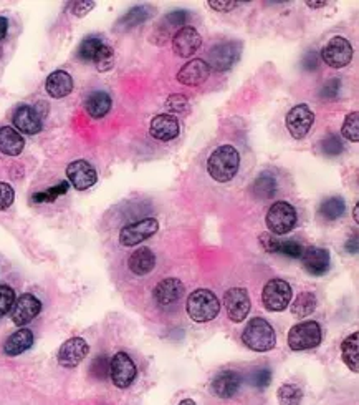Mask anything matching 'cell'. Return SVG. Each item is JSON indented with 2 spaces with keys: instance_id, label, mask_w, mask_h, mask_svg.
Here are the masks:
<instances>
[{
  "instance_id": "obj_1",
  "label": "cell",
  "mask_w": 359,
  "mask_h": 405,
  "mask_svg": "<svg viewBox=\"0 0 359 405\" xmlns=\"http://www.w3.org/2000/svg\"><path fill=\"white\" fill-rule=\"evenodd\" d=\"M240 167V155L237 148L232 145H222L212 151L207 160V171L212 180L217 183H227L234 180Z\"/></svg>"
},
{
  "instance_id": "obj_2",
  "label": "cell",
  "mask_w": 359,
  "mask_h": 405,
  "mask_svg": "<svg viewBox=\"0 0 359 405\" xmlns=\"http://www.w3.org/2000/svg\"><path fill=\"white\" fill-rule=\"evenodd\" d=\"M242 342L253 352H269L277 346V334L264 317H253L245 326Z\"/></svg>"
},
{
  "instance_id": "obj_3",
  "label": "cell",
  "mask_w": 359,
  "mask_h": 405,
  "mask_svg": "<svg viewBox=\"0 0 359 405\" xmlns=\"http://www.w3.org/2000/svg\"><path fill=\"white\" fill-rule=\"evenodd\" d=\"M187 314L196 322H210L221 312V300L212 291L197 289L187 298Z\"/></svg>"
},
{
  "instance_id": "obj_4",
  "label": "cell",
  "mask_w": 359,
  "mask_h": 405,
  "mask_svg": "<svg viewBox=\"0 0 359 405\" xmlns=\"http://www.w3.org/2000/svg\"><path fill=\"white\" fill-rule=\"evenodd\" d=\"M78 56H80L83 62H95L98 70L106 72L113 67L115 52L99 37H88L80 43Z\"/></svg>"
},
{
  "instance_id": "obj_5",
  "label": "cell",
  "mask_w": 359,
  "mask_h": 405,
  "mask_svg": "<svg viewBox=\"0 0 359 405\" xmlns=\"http://www.w3.org/2000/svg\"><path fill=\"white\" fill-rule=\"evenodd\" d=\"M266 228L273 236H282V234L290 233L296 226V211L290 203L277 201L270 206L265 216Z\"/></svg>"
},
{
  "instance_id": "obj_6",
  "label": "cell",
  "mask_w": 359,
  "mask_h": 405,
  "mask_svg": "<svg viewBox=\"0 0 359 405\" xmlns=\"http://www.w3.org/2000/svg\"><path fill=\"white\" fill-rule=\"evenodd\" d=\"M321 342V328L317 321H305L293 326L288 333V346L292 351H308Z\"/></svg>"
},
{
  "instance_id": "obj_7",
  "label": "cell",
  "mask_w": 359,
  "mask_h": 405,
  "mask_svg": "<svg viewBox=\"0 0 359 405\" xmlns=\"http://www.w3.org/2000/svg\"><path fill=\"white\" fill-rule=\"evenodd\" d=\"M159 231V223L154 217H144V220L134 221L126 224L120 233V243L125 247H133L147 241Z\"/></svg>"
},
{
  "instance_id": "obj_8",
  "label": "cell",
  "mask_w": 359,
  "mask_h": 405,
  "mask_svg": "<svg viewBox=\"0 0 359 405\" xmlns=\"http://www.w3.org/2000/svg\"><path fill=\"white\" fill-rule=\"evenodd\" d=\"M292 287L283 280H271L262 291V303L266 311L280 312L288 307L292 300Z\"/></svg>"
},
{
  "instance_id": "obj_9",
  "label": "cell",
  "mask_w": 359,
  "mask_h": 405,
  "mask_svg": "<svg viewBox=\"0 0 359 405\" xmlns=\"http://www.w3.org/2000/svg\"><path fill=\"white\" fill-rule=\"evenodd\" d=\"M242 54V43L240 42H224L218 43L209 52L207 65L217 72H225L235 65Z\"/></svg>"
},
{
  "instance_id": "obj_10",
  "label": "cell",
  "mask_w": 359,
  "mask_h": 405,
  "mask_svg": "<svg viewBox=\"0 0 359 405\" xmlns=\"http://www.w3.org/2000/svg\"><path fill=\"white\" fill-rule=\"evenodd\" d=\"M136 374H138L136 364L126 352H116L109 360V379L118 389H126L133 384Z\"/></svg>"
},
{
  "instance_id": "obj_11",
  "label": "cell",
  "mask_w": 359,
  "mask_h": 405,
  "mask_svg": "<svg viewBox=\"0 0 359 405\" xmlns=\"http://www.w3.org/2000/svg\"><path fill=\"white\" fill-rule=\"evenodd\" d=\"M321 60L331 68H343L353 60V47L344 37H333L323 47Z\"/></svg>"
},
{
  "instance_id": "obj_12",
  "label": "cell",
  "mask_w": 359,
  "mask_h": 405,
  "mask_svg": "<svg viewBox=\"0 0 359 405\" xmlns=\"http://www.w3.org/2000/svg\"><path fill=\"white\" fill-rule=\"evenodd\" d=\"M224 304L227 316L232 322H242L250 312V296L244 287H230L224 294Z\"/></svg>"
},
{
  "instance_id": "obj_13",
  "label": "cell",
  "mask_w": 359,
  "mask_h": 405,
  "mask_svg": "<svg viewBox=\"0 0 359 405\" xmlns=\"http://www.w3.org/2000/svg\"><path fill=\"white\" fill-rule=\"evenodd\" d=\"M88 352H90V346L85 339L72 337V339H68L67 342L61 344L56 359H58V364L61 365V367L73 369L85 360V357L88 356Z\"/></svg>"
},
{
  "instance_id": "obj_14",
  "label": "cell",
  "mask_w": 359,
  "mask_h": 405,
  "mask_svg": "<svg viewBox=\"0 0 359 405\" xmlns=\"http://www.w3.org/2000/svg\"><path fill=\"white\" fill-rule=\"evenodd\" d=\"M314 123V113L308 105L293 107L287 115V128L295 140H301L310 133Z\"/></svg>"
},
{
  "instance_id": "obj_15",
  "label": "cell",
  "mask_w": 359,
  "mask_h": 405,
  "mask_svg": "<svg viewBox=\"0 0 359 405\" xmlns=\"http://www.w3.org/2000/svg\"><path fill=\"white\" fill-rule=\"evenodd\" d=\"M10 311L12 322L15 326H27L42 312V303L33 294H22L20 298L15 299Z\"/></svg>"
},
{
  "instance_id": "obj_16",
  "label": "cell",
  "mask_w": 359,
  "mask_h": 405,
  "mask_svg": "<svg viewBox=\"0 0 359 405\" xmlns=\"http://www.w3.org/2000/svg\"><path fill=\"white\" fill-rule=\"evenodd\" d=\"M68 181L72 183L73 188L78 191H85L91 188L96 181H98V173L95 167H91L86 160H77L67 167Z\"/></svg>"
},
{
  "instance_id": "obj_17",
  "label": "cell",
  "mask_w": 359,
  "mask_h": 405,
  "mask_svg": "<svg viewBox=\"0 0 359 405\" xmlns=\"http://www.w3.org/2000/svg\"><path fill=\"white\" fill-rule=\"evenodd\" d=\"M300 259L305 271L312 274V276H325V274L330 271L331 256L330 251L325 250V247L318 246L308 247V250L301 252Z\"/></svg>"
},
{
  "instance_id": "obj_18",
  "label": "cell",
  "mask_w": 359,
  "mask_h": 405,
  "mask_svg": "<svg viewBox=\"0 0 359 405\" xmlns=\"http://www.w3.org/2000/svg\"><path fill=\"white\" fill-rule=\"evenodd\" d=\"M200 45H202V38L194 27L179 29L173 38L174 54L181 59H189L200 49Z\"/></svg>"
},
{
  "instance_id": "obj_19",
  "label": "cell",
  "mask_w": 359,
  "mask_h": 405,
  "mask_svg": "<svg viewBox=\"0 0 359 405\" xmlns=\"http://www.w3.org/2000/svg\"><path fill=\"white\" fill-rule=\"evenodd\" d=\"M242 377L235 370H222L210 382V392L218 399H230L237 394Z\"/></svg>"
},
{
  "instance_id": "obj_20",
  "label": "cell",
  "mask_w": 359,
  "mask_h": 405,
  "mask_svg": "<svg viewBox=\"0 0 359 405\" xmlns=\"http://www.w3.org/2000/svg\"><path fill=\"white\" fill-rule=\"evenodd\" d=\"M150 133L152 138H156L159 142H173L181 133V125H179V120L174 115L161 113V115H157L151 120Z\"/></svg>"
},
{
  "instance_id": "obj_21",
  "label": "cell",
  "mask_w": 359,
  "mask_h": 405,
  "mask_svg": "<svg viewBox=\"0 0 359 405\" xmlns=\"http://www.w3.org/2000/svg\"><path fill=\"white\" fill-rule=\"evenodd\" d=\"M209 77H210V67L202 59L189 60V62L184 65L177 73L179 84L187 85V86H197V85L204 84Z\"/></svg>"
},
{
  "instance_id": "obj_22",
  "label": "cell",
  "mask_w": 359,
  "mask_h": 405,
  "mask_svg": "<svg viewBox=\"0 0 359 405\" xmlns=\"http://www.w3.org/2000/svg\"><path fill=\"white\" fill-rule=\"evenodd\" d=\"M14 126L17 132L25 135H37L42 132V119L33 107L22 105L14 113Z\"/></svg>"
},
{
  "instance_id": "obj_23",
  "label": "cell",
  "mask_w": 359,
  "mask_h": 405,
  "mask_svg": "<svg viewBox=\"0 0 359 405\" xmlns=\"http://www.w3.org/2000/svg\"><path fill=\"white\" fill-rule=\"evenodd\" d=\"M152 294H154L156 303L159 306H170V304H176L184 296V284L176 277H168V280L157 282Z\"/></svg>"
},
{
  "instance_id": "obj_24",
  "label": "cell",
  "mask_w": 359,
  "mask_h": 405,
  "mask_svg": "<svg viewBox=\"0 0 359 405\" xmlns=\"http://www.w3.org/2000/svg\"><path fill=\"white\" fill-rule=\"evenodd\" d=\"M45 89L51 98H65L73 91V78L68 72L55 70L47 77Z\"/></svg>"
},
{
  "instance_id": "obj_25",
  "label": "cell",
  "mask_w": 359,
  "mask_h": 405,
  "mask_svg": "<svg viewBox=\"0 0 359 405\" xmlns=\"http://www.w3.org/2000/svg\"><path fill=\"white\" fill-rule=\"evenodd\" d=\"M33 333L30 329L22 328L15 330L14 334H10L7 337L6 344H3V354L8 357H15L24 354L25 351H29L33 346Z\"/></svg>"
},
{
  "instance_id": "obj_26",
  "label": "cell",
  "mask_w": 359,
  "mask_h": 405,
  "mask_svg": "<svg viewBox=\"0 0 359 405\" xmlns=\"http://www.w3.org/2000/svg\"><path fill=\"white\" fill-rule=\"evenodd\" d=\"M25 146L24 137L14 126H0V153L7 156H19Z\"/></svg>"
},
{
  "instance_id": "obj_27",
  "label": "cell",
  "mask_w": 359,
  "mask_h": 405,
  "mask_svg": "<svg viewBox=\"0 0 359 405\" xmlns=\"http://www.w3.org/2000/svg\"><path fill=\"white\" fill-rule=\"evenodd\" d=\"M128 266L131 269V273L136 274V276H146L150 274L156 266V256L150 247H139L136 250L133 254L129 256Z\"/></svg>"
},
{
  "instance_id": "obj_28",
  "label": "cell",
  "mask_w": 359,
  "mask_h": 405,
  "mask_svg": "<svg viewBox=\"0 0 359 405\" xmlns=\"http://www.w3.org/2000/svg\"><path fill=\"white\" fill-rule=\"evenodd\" d=\"M86 113L91 116V119H103L106 113L111 110V97L106 93V91H93L85 102Z\"/></svg>"
},
{
  "instance_id": "obj_29",
  "label": "cell",
  "mask_w": 359,
  "mask_h": 405,
  "mask_svg": "<svg viewBox=\"0 0 359 405\" xmlns=\"http://www.w3.org/2000/svg\"><path fill=\"white\" fill-rule=\"evenodd\" d=\"M359 334L353 333L351 335L344 339L341 344V357H343V362L353 370L354 374L359 372Z\"/></svg>"
},
{
  "instance_id": "obj_30",
  "label": "cell",
  "mask_w": 359,
  "mask_h": 405,
  "mask_svg": "<svg viewBox=\"0 0 359 405\" xmlns=\"http://www.w3.org/2000/svg\"><path fill=\"white\" fill-rule=\"evenodd\" d=\"M252 193L260 199H269L277 193V180L270 175V173H262L260 176L253 181Z\"/></svg>"
},
{
  "instance_id": "obj_31",
  "label": "cell",
  "mask_w": 359,
  "mask_h": 405,
  "mask_svg": "<svg viewBox=\"0 0 359 405\" xmlns=\"http://www.w3.org/2000/svg\"><path fill=\"white\" fill-rule=\"evenodd\" d=\"M346 203L341 196H330L319 206V215H321L328 221H336L338 217L344 215Z\"/></svg>"
},
{
  "instance_id": "obj_32",
  "label": "cell",
  "mask_w": 359,
  "mask_h": 405,
  "mask_svg": "<svg viewBox=\"0 0 359 405\" xmlns=\"http://www.w3.org/2000/svg\"><path fill=\"white\" fill-rule=\"evenodd\" d=\"M314 309H317V296L313 293H301L298 294V298L293 300L292 314L303 319V317L313 314Z\"/></svg>"
},
{
  "instance_id": "obj_33",
  "label": "cell",
  "mask_w": 359,
  "mask_h": 405,
  "mask_svg": "<svg viewBox=\"0 0 359 405\" xmlns=\"http://www.w3.org/2000/svg\"><path fill=\"white\" fill-rule=\"evenodd\" d=\"M280 405H300L303 400V390L295 384H283L277 390Z\"/></svg>"
},
{
  "instance_id": "obj_34",
  "label": "cell",
  "mask_w": 359,
  "mask_h": 405,
  "mask_svg": "<svg viewBox=\"0 0 359 405\" xmlns=\"http://www.w3.org/2000/svg\"><path fill=\"white\" fill-rule=\"evenodd\" d=\"M150 15H151L150 7L136 6L131 8L128 14L122 17V19L120 20V25H122V27H126V29H133L136 27V25L146 22L147 19H150Z\"/></svg>"
},
{
  "instance_id": "obj_35",
  "label": "cell",
  "mask_w": 359,
  "mask_h": 405,
  "mask_svg": "<svg viewBox=\"0 0 359 405\" xmlns=\"http://www.w3.org/2000/svg\"><path fill=\"white\" fill-rule=\"evenodd\" d=\"M341 135L346 140L358 143L359 142V113L351 112L346 115L344 123L341 126Z\"/></svg>"
},
{
  "instance_id": "obj_36",
  "label": "cell",
  "mask_w": 359,
  "mask_h": 405,
  "mask_svg": "<svg viewBox=\"0 0 359 405\" xmlns=\"http://www.w3.org/2000/svg\"><path fill=\"white\" fill-rule=\"evenodd\" d=\"M68 188H70V183L68 181H61L60 185L54 186V188H48L47 191H40V193H35L32 196V201L33 203H51V201H55V199L58 198V196L68 193Z\"/></svg>"
},
{
  "instance_id": "obj_37",
  "label": "cell",
  "mask_w": 359,
  "mask_h": 405,
  "mask_svg": "<svg viewBox=\"0 0 359 405\" xmlns=\"http://www.w3.org/2000/svg\"><path fill=\"white\" fill-rule=\"evenodd\" d=\"M321 150L326 156H338L343 151V142L338 137V133H330L323 138Z\"/></svg>"
},
{
  "instance_id": "obj_38",
  "label": "cell",
  "mask_w": 359,
  "mask_h": 405,
  "mask_svg": "<svg viewBox=\"0 0 359 405\" xmlns=\"http://www.w3.org/2000/svg\"><path fill=\"white\" fill-rule=\"evenodd\" d=\"M15 291L10 286L0 284V317H3L7 312H10L12 306L15 303Z\"/></svg>"
},
{
  "instance_id": "obj_39",
  "label": "cell",
  "mask_w": 359,
  "mask_h": 405,
  "mask_svg": "<svg viewBox=\"0 0 359 405\" xmlns=\"http://www.w3.org/2000/svg\"><path fill=\"white\" fill-rule=\"evenodd\" d=\"M91 376L98 381H103V379H108L109 376V359L106 354L98 356L96 359L91 362Z\"/></svg>"
},
{
  "instance_id": "obj_40",
  "label": "cell",
  "mask_w": 359,
  "mask_h": 405,
  "mask_svg": "<svg viewBox=\"0 0 359 405\" xmlns=\"http://www.w3.org/2000/svg\"><path fill=\"white\" fill-rule=\"evenodd\" d=\"M278 252L280 254L287 256V258L300 259L301 252H303V247H301L300 243L293 241V239H288V241H280Z\"/></svg>"
},
{
  "instance_id": "obj_41",
  "label": "cell",
  "mask_w": 359,
  "mask_h": 405,
  "mask_svg": "<svg viewBox=\"0 0 359 405\" xmlns=\"http://www.w3.org/2000/svg\"><path fill=\"white\" fill-rule=\"evenodd\" d=\"M250 384L257 389H266L271 384V370L270 369H258L250 376Z\"/></svg>"
},
{
  "instance_id": "obj_42",
  "label": "cell",
  "mask_w": 359,
  "mask_h": 405,
  "mask_svg": "<svg viewBox=\"0 0 359 405\" xmlns=\"http://www.w3.org/2000/svg\"><path fill=\"white\" fill-rule=\"evenodd\" d=\"M166 108L173 113H184L189 110V102H187V98L184 97V95L174 93L170 95L168 102H166Z\"/></svg>"
},
{
  "instance_id": "obj_43",
  "label": "cell",
  "mask_w": 359,
  "mask_h": 405,
  "mask_svg": "<svg viewBox=\"0 0 359 405\" xmlns=\"http://www.w3.org/2000/svg\"><path fill=\"white\" fill-rule=\"evenodd\" d=\"M15 199L14 188L8 183L0 181V211H6L7 208L12 206Z\"/></svg>"
},
{
  "instance_id": "obj_44",
  "label": "cell",
  "mask_w": 359,
  "mask_h": 405,
  "mask_svg": "<svg viewBox=\"0 0 359 405\" xmlns=\"http://www.w3.org/2000/svg\"><path fill=\"white\" fill-rule=\"evenodd\" d=\"M340 85H341V80L340 78H331V80H328L325 85H323L321 89V97L326 98V100H333L336 98V95H338L340 91Z\"/></svg>"
},
{
  "instance_id": "obj_45",
  "label": "cell",
  "mask_w": 359,
  "mask_h": 405,
  "mask_svg": "<svg viewBox=\"0 0 359 405\" xmlns=\"http://www.w3.org/2000/svg\"><path fill=\"white\" fill-rule=\"evenodd\" d=\"M96 3L91 2V0H83V2H73L72 3V12L77 17H85L88 12H91L95 8Z\"/></svg>"
},
{
  "instance_id": "obj_46",
  "label": "cell",
  "mask_w": 359,
  "mask_h": 405,
  "mask_svg": "<svg viewBox=\"0 0 359 405\" xmlns=\"http://www.w3.org/2000/svg\"><path fill=\"white\" fill-rule=\"evenodd\" d=\"M262 245H264L265 251L269 252H278V247H280V239L277 236H273L271 233H266L264 236L260 238Z\"/></svg>"
},
{
  "instance_id": "obj_47",
  "label": "cell",
  "mask_w": 359,
  "mask_h": 405,
  "mask_svg": "<svg viewBox=\"0 0 359 405\" xmlns=\"http://www.w3.org/2000/svg\"><path fill=\"white\" fill-rule=\"evenodd\" d=\"M187 19H189V12L187 10H174L166 15V20H168L170 25H184Z\"/></svg>"
},
{
  "instance_id": "obj_48",
  "label": "cell",
  "mask_w": 359,
  "mask_h": 405,
  "mask_svg": "<svg viewBox=\"0 0 359 405\" xmlns=\"http://www.w3.org/2000/svg\"><path fill=\"white\" fill-rule=\"evenodd\" d=\"M209 6L217 12H230L237 6H240V2H230V0H227V2H224V0H209Z\"/></svg>"
},
{
  "instance_id": "obj_49",
  "label": "cell",
  "mask_w": 359,
  "mask_h": 405,
  "mask_svg": "<svg viewBox=\"0 0 359 405\" xmlns=\"http://www.w3.org/2000/svg\"><path fill=\"white\" fill-rule=\"evenodd\" d=\"M318 63H319V56L317 52H308V54L305 55L303 59V67L305 70H317L318 68Z\"/></svg>"
},
{
  "instance_id": "obj_50",
  "label": "cell",
  "mask_w": 359,
  "mask_h": 405,
  "mask_svg": "<svg viewBox=\"0 0 359 405\" xmlns=\"http://www.w3.org/2000/svg\"><path fill=\"white\" fill-rule=\"evenodd\" d=\"M7 32H8V20L6 19V17H0V40L6 38Z\"/></svg>"
},
{
  "instance_id": "obj_51",
  "label": "cell",
  "mask_w": 359,
  "mask_h": 405,
  "mask_svg": "<svg viewBox=\"0 0 359 405\" xmlns=\"http://www.w3.org/2000/svg\"><path fill=\"white\" fill-rule=\"evenodd\" d=\"M346 251L351 252V254H356L358 252V234H354L353 241H348V245H346Z\"/></svg>"
},
{
  "instance_id": "obj_52",
  "label": "cell",
  "mask_w": 359,
  "mask_h": 405,
  "mask_svg": "<svg viewBox=\"0 0 359 405\" xmlns=\"http://www.w3.org/2000/svg\"><path fill=\"white\" fill-rule=\"evenodd\" d=\"M306 6L313 7V8H318V7H325L326 2H306Z\"/></svg>"
},
{
  "instance_id": "obj_53",
  "label": "cell",
  "mask_w": 359,
  "mask_h": 405,
  "mask_svg": "<svg viewBox=\"0 0 359 405\" xmlns=\"http://www.w3.org/2000/svg\"><path fill=\"white\" fill-rule=\"evenodd\" d=\"M179 405H197V404L192 399H184V400H181V402H179Z\"/></svg>"
},
{
  "instance_id": "obj_54",
  "label": "cell",
  "mask_w": 359,
  "mask_h": 405,
  "mask_svg": "<svg viewBox=\"0 0 359 405\" xmlns=\"http://www.w3.org/2000/svg\"><path fill=\"white\" fill-rule=\"evenodd\" d=\"M354 221H356V223H359V204H356V206H354Z\"/></svg>"
}]
</instances>
